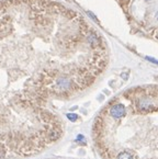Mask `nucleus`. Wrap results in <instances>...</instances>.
<instances>
[{
	"label": "nucleus",
	"mask_w": 158,
	"mask_h": 159,
	"mask_svg": "<svg viewBox=\"0 0 158 159\" xmlns=\"http://www.w3.org/2000/svg\"><path fill=\"white\" fill-rule=\"evenodd\" d=\"M110 114L112 115V117H114L115 120H119V119L123 117V116L125 115V108H124V105L121 103L114 104L111 108V110H110Z\"/></svg>",
	"instance_id": "obj_1"
},
{
	"label": "nucleus",
	"mask_w": 158,
	"mask_h": 159,
	"mask_svg": "<svg viewBox=\"0 0 158 159\" xmlns=\"http://www.w3.org/2000/svg\"><path fill=\"white\" fill-rule=\"evenodd\" d=\"M117 159H134L133 156L131 155L130 153H121L117 155Z\"/></svg>",
	"instance_id": "obj_2"
},
{
	"label": "nucleus",
	"mask_w": 158,
	"mask_h": 159,
	"mask_svg": "<svg viewBox=\"0 0 158 159\" xmlns=\"http://www.w3.org/2000/svg\"><path fill=\"white\" fill-rule=\"evenodd\" d=\"M87 14H88V15H89V17H90V18L93 20V21H96L97 23H99V20H98L97 17H96V15H95V14H93L92 12H90V11H87Z\"/></svg>",
	"instance_id": "obj_3"
},
{
	"label": "nucleus",
	"mask_w": 158,
	"mask_h": 159,
	"mask_svg": "<svg viewBox=\"0 0 158 159\" xmlns=\"http://www.w3.org/2000/svg\"><path fill=\"white\" fill-rule=\"evenodd\" d=\"M67 117L70 120V121H76L77 119H78V116L76 115V114H72V113H69V114H67Z\"/></svg>",
	"instance_id": "obj_4"
},
{
	"label": "nucleus",
	"mask_w": 158,
	"mask_h": 159,
	"mask_svg": "<svg viewBox=\"0 0 158 159\" xmlns=\"http://www.w3.org/2000/svg\"><path fill=\"white\" fill-rule=\"evenodd\" d=\"M146 59L149 61H152V63H154V64H157L158 65V61H156L155 58H152V57H148V56H146Z\"/></svg>",
	"instance_id": "obj_5"
},
{
	"label": "nucleus",
	"mask_w": 158,
	"mask_h": 159,
	"mask_svg": "<svg viewBox=\"0 0 158 159\" xmlns=\"http://www.w3.org/2000/svg\"><path fill=\"white\" fill-rule=\"evenodd\" d=\"M121 76H122V78H123V79H124V80H126V79H128V75H126V73H122Z\"/></svg>",
	"instance_id": "obj_6"
},
{
	"label": "nucleus",
	"mask_w": 158,
	"mask_h": 159,
	"mask_svg": "<svg viewBox=\"0 0 158 159\" xmlns=\"http://www.w3.org/2000/svg\"><path fill=\"white\" fill-rule=\"evenodd\" d=\"M145 1H151V0H145Z\"/></svg>",
	"instance_id": "obj_7"
},
{
	"label": "nucleus",
	"mask_w": 158,
	"mask_h": 159,
	"mask_svg": "<svg viewBox=\"0 0 158 159\" xmlns=\"http://www.w3.org/2000/svg\"><path fill=\"white\" fill-rule=\"evenodd\" d=\"M157 20H158V17H157Z\"/></svg>",
	"instance_id": "obj_8"
}]
</instances>
